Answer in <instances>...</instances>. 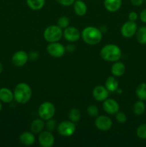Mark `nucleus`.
Listing matches in <instances>:
<instances>
[{
  "label": "nucleus",
  "mask_w": 146,
  "mask_h": 147,
  "mask_svg": "<svg viewBox=\"0 0 146 147\" xmlns=\"http://www.w3.org/2000/svg\"><path fill=\"white\" fill-rule=\"evenodd\" d=\"M125 65L120 61L114 62L111 67V73L115 77H121L125 73Z\"/></svg>",
  "instance_id": "nucleus-15"
},
{
  "label": "nucleus",
  "mask_w": 146,
  "mask_h": 147,
  "mask_svg": "<svg viewBox=\"0 0 146 147\" xmlns=\"http://www.w3.org/2000/svg\"><path fill=\"white\" fill-rule=\"evenodd\" d=\"M19 142L24 146H31L35 142V136L32 132L25 131L19 136Z\"/></svg>",
  "instance_id": "nucleus-16"
},
{
  "label": "nucleus",
  "mask_w": 146,
  "mask_h": 147,
  "mask_svg": "<svg viewBox=\"0 0 146 147\" xmlns=\"http://www.w3.org/2000/svg\"><path fill=\"white\" fill-rule=\"evenodd\" d=\"M14 99V93L8 88H0V100L2 103H11Z\"/></svg>",
  "instance_id": "nucleus-19"
},
{
  "label": "nucleus",
  "mask_w": 146,
  "mask_h": 147,
  "mask_svg": "<svg viewBox=\"0 0 146 147\" xmlns=\"http://www.w3.org/2000/svg\"><path fill=\"white\" fill-rule=\"evenodd\" d=\"M80 36H81V34L79 30L74 27L69 26L63 31V37L67 41L70 42H75L78 41L79 39L80 38Z\"/></svg>",
  "instance_id": "nucleus-12"
},
{
  "label": "nucleus",
  "mask_w": 146,
  "mask_h": 147,
  "mask_svg": "<svg viewBox=\"0 0 146 147\" xmlns=\"http://www.w3.org/2000/svg\"><path fill=\"white\" fill-rule=\"evenodd\" d=\"M145 4H146V0H145Z\"/></svg>",
  "instance_id": "nucleus-41"
},
{
  "label": "nucleus",
  "mask_w": 146,
  "mask_h": 147,
  "mask_svg": "<svg viewBox=\"0 0 146 147\" xmlns=\"http://www.w3.org/2000/svg\"><path fill=\"white\" fill-rule=\"evenodd\" d=\"M2 71H3V65L1 64V63L0 62V74L2 73Z\"/></svg>",
  "instance_id": "nucleus-39"
},
{
  "label": "nucleus",
  "mask_w": 146,
  "mask_h": 147,
  "mask_svg": "<svg viewBox=\"0 0 146 147\" xmlns=\"http://www.w3.org/2000/svg\"><path fill=\"white\" fill-rule=\"evenodd\" d=\"M45 127L50 131H53L57 127V122H56V121L54 119H53V118L52 119H49V120H47V123H45Z\"/></svg>",
  "instance_id": "nucleus-30"
},
{
  "label": "nucleus",
  "mask_w": 146,
  "mask_h": 147,
  "mask_svg": "<svg viewBox=\"0 0 146 147\" xmlns=\"http://www.w3.org/2000/svg\"><path fill=\"white\" fill-rule=\"evenodd\" d=\"M104 8L110 12H116L122 6V0H104Z\"/></svg>",
  "instance_id": "nucleus-18"
},
{
  "label": "nucleus",
  "mask_w": 146,
  "mask_h": 147,
  "mask_svg": "<svg viewBox=\"0 0 146 147\" xmlns=\"http://www.w3.org/2000/svg\"><path fill=\"white\" fill-rule=\"evenodd\" d=\"M115 119L117 121L120 123H124L127 121V116L123 112H117L115 114Z\"/></svg>",
  "instance_id": "nucleus-31"
},
{
  "label": "nucleus",
  "mask_w": 146,
  "mask_h": 147,
  "mask_svg": "<svg viewBox=\"0 0 146 147\" xmlns=\"http://www.w3.org/2000/svg\"><path fill=\"white\" fill-rule=\"evenodd\" d=\"M135 34L136 39L140 44L146 45V26H142L137 28Z\"/></svg>",
  "instance_id": "nucleus-24"
},
{
  "label": "nucleus",
  "mask_w": 146,
  "mask_h": 147,
  "mask_svg": "<svg viewBox=\"0 0 146 147\" xmlns=\"http://www.w3.org/2000/svg\"><path fill=\"white\" fill-rule=\"evenodd\" d=\"M29 8L33 11H38L42 9L45 4V0H26Z\"/></svg>",
  "instance_id": "nucleus-22"
},
{
  "label": "nucleus",
  "mask_w": 146,
  "mask_h": 147,
  "mask_svg": "<svg viewBox=\"0 0 146 147\" xmlns=\"http://www.w3.org/2000/svg\"><path fill=\"white\" fill-rule=\"evenodd\" d=\"M105 88L109 92H116L119 88V83L115 76H110L105 81Z\"/></svg>",
  "instance_id": "nucleus-21"
},
{
  "label": "nucleus",
  "mask_w": 146,
  "mask_h": 147,
  "mask_svg": "<svg viewBox=\"0 0 146 147\" xmlns=\"http://www.w3.org/2000/svg\"><path fill=\"white\" fill-rule=\"evenodd\" d=\"M138 19V14L135 11H131L128 14V20L130 21L135 22Z\"/></svg>",
  "instance_id": "nucleus-33"
},
{
  "label": "nucleus",
  "mask_w": 146,
  "mask_h": 147,
  "mask_svg": "<svg viewBox=\"0 0 146 147\" xmlns=\"http://www.w3.org/2000/svg\"><path fill=\"white\" fill-rule=\"evenodd\" d=\"M87 113L92 117H97L99 114V109L95 105H90L87 108Z\"/></svg>",
  "instance_id": "nucleus-29"
},
{
  "label": "nucleus",
  "mask_w": 146,
  "mask_h": 147,
  "mask_svg": "<svg viewBox=\"0 0 146 147\" xmlns=\"http://www.w3.org/2000/svg\"><path fill=\"white\" fill-rule=\"evenodd\" d=\"M45 123L43 119H37L32 121L30 124V130L33 134H40L44 131Z\"/></svg>",
  "instance_id": "nucleus-20"
},
{
  "label": "nucleus",
  "mask_w": 146,
  "mask_h": 147,
  "mask_svg": "<svg viewBox=\"0 0 146 147\" xmlns=\"http://www.w3.org/2000/svg\"><path fill=\"white\" fill-rule=\"evenodd\" d=\"M1 109H2V105H1V101L0 100V112H1Z\"/></svg>",
  "instance_id": "nucleus-40"
},
{
  "label": "nucleus",
  "mask_w": 146,
  "mask_h": 147,
  "mask_svg": "<svg viewBox=\"0 0 146 147\" xmlns=\"http://www.w3.org/2000/svg\"><path fill=\"white\" fill-rule=\"evenodd\" d=\"M145 105L143 100H137L133 104V111L136 116H141L145 113Z\"/></svg>",
  "instance_id": "nucleus-23"
},
{
  "label": "nucleus",
  "mask_w": 146,
  "mask_h": 147,
  "mask_svg": "<svg viewBox=\"0 0 146 147\" xmlns=\"http://www.w3.org/2000/svg\"><path fill=\"white\" fill-rule=\"evenodd\" d=\"M135 94L137 98L140 100H146V83H140L137 86Z\"/></svg>",
  "instance_id": "nucleus-25"
},
{
  "label": "nucleus",
  "mask_w": 146,
  "mask_h": 147,
  "mask_svg": "<svg viewBox=\"0 0 146 147\" xmlns=\"http://www.w3.org/2000/svg\"><path fill=\"white\" fill-rule=\"evenodd\" d=\"M39 57V54L36 52H31V53L29 54V59L31 60H36Z\"/></svg>",
  "instance_id": "nucleus-35"
},
{
  "label": "nucleus",
  "mask_w": 146,
  "mask_h": 147,
  "mask_svg": "<svg viewBox=\"0 0 146 147\" xmlns=\"http://www.w3.org/2000/svg\"><path fill=\"white\" fill-rule=\"evenodd\" d=\"M73 9L74 13L79 17H82L85 15L87 11V7L82 0H75L73 4Z\"/></svg>",
  "instance_id": "nucleus-17"
},
{
  "label": "nucleus",
  "mask_w": 146,
  "mask_h": 147,
  "mask_svg": "<svg viewBox=\"0 0 146 147\" xmlns=\"http://www.w3.org/2000/svg\"><path fill=\"white\" fill-rule=\"evenodd\" d=\"M56 109L52 103L45 101L42 103L38 109V115L40 119L44 121H47L52 119L55 114Z\"/></svg>",
  "instance_id": "nucleus-5"
},
{
  "label": "nucleus",
  "mask_w": 146,
  "mask_h": 147,
  "mask_svg": "<svg viewBox=\"0 0 146 147\" xmlns=\"http://www.w3.org/2000/svg\"><path fill=\"white\" fill-rule=\"evenodd\" d=\"M43 36L44 40L50 43L59 42L63 37L62 29L58 25H50L44 30Z\"/></svg>",
  "instance_id": "nucleus-4"
},
{
  "label": "nucleus",
  "mask_w": 146,
  "mask_h": 147,
  "mask_svg": "<svg viewBox=\"0 0 146 147\" xmlns=\"http://www.w3.org/2000/svg\"><path fill=\"white\" fill-rule=\"evenodd\" d=\"M29 60V55L24 50H19L14 53L11 57V62L16 67L25 65Z\"/></svg>",
  "instance_id": "nucleus-10"
},
{
  "label": "nucleus",
  "mask_w": 146,
  "mask_h": 147,
  "mask_svg": "<svg viewBox=\"0 0 146 147\" xmlns=\"http://www.w3.org/2000/svg\"><path fill=\"white\" fill-rule=\"evenodd\" d=\"M57 132L63 137H70L72 136L76 130V126L71 121H64L57 125Z\"/></svg>",
  "instance_id": "nucleus-6"
},
{
  "label": "nucleus",
  "mask_w": 146,
  "mask_h": 147,
  "mask_svg": "<svg viewBox=\"0 0 146 147\" xmlns=\"http://www.w3.org/2000/svg\"><path fill=\"white\" fill-rule=\"evenodd\" d=\"M130 2L132 3V4L135 7H140L144 2V0H130Z\"/></svg>",
  "instance_id": "nucleus-36"
},
{
  "label": "nucleus",
  "mask_w": 146,
  "mask_h": 147,
  "mask_svg": "<svg viewBox=\"0 0 146 147\" xmlns=\"http://www.w3.org/2000/svg\"><path fill=\"white\" fill-rule=\"evenodd\" d=\"M14 99L19 104L28 103L32 96L31 87L26 83H19L14 89Z\"/></svg>",
  "instance_id": "nucleus-2"
},
{
  "label": "nucleus",
  "mask_w": 146,
  "mask_h": 147,
  "mask_svg": "<svg viewBox=\"0 0 146 147\" xmlns=\"http://www.w3.org/2000/svg\"><path fill=\"white\" fill-rule=\"evenodd\" d=\"M94 125L99 130L102 131H107L113 126V121L107 116H97L94 121Z\"/></svg>",
  "instance_id": "nucleus-9"
},
{
  "label": "nucleus",
  "mask_w": 146,
  "mask_h": 147,
  "mask_svg": "<svg viewBox=\"0 0 146 147\" xmlns=\"http://www.w3.org/2000/svg\"><path fill=\"white\" fill-rule=\"evenodd\" d=\"M102 108L110 115H115L120 111V105L115 99L107 98L103 101Z\"/></svg>",
  "instance_id": "nucleus-13"
},
{
  "label": "nucleus",
  "mask_w": 146,
  "mask_h": 147,
  "mask_svg": "<svg viewBox=\"0 0 146 147\" xmlns=\"http://www.w3.org/2000/svg\"><path fill=\"white\" fill-rule=\"evenodd\" d=\"M68 118L69 120L74 122V123L78 122L80 120V119H81V113H80V111L78 109H72L69 111Z\"/></svg>",
  "instance_id": "nucleus-26"
},
{
  "label": "nucleus",
  "mask_w": 146,
  "mask_h": 147,
  "mask_svg": "<svg viewBox=\"0 0 146 147\" xmlns=\"http://www.w3.org/2000/svg\"><path fill=\"white\" fill-rule=\"evenodd\" d=\"M38 142L42 147H52L54 144L55 139L52 131L48 130L42 131L39 134Z\"/></svg>",
  "instance_id": "nucleus-8"
},
{
  "label": "nucleus",
  "mask_w": 146,
  "mask_h": 147,
  "mask_svg": "<svg viewBox=\"0 0 146 147\" xmlns=\"http://www.w3.org/2000/svg\"><path fill=\"white\" fill-rule=\"evenodd\" d=\"M57 25L62 30L63 29L64 30L70 25V20L66 16H62V17L59 18L58 21H57Z\"/></svg>",
  "instance_id": "nucleus-28"
},
{
  "label": "nucleus",
  "mask_w": 146,
  "mask_h": 147,
  "mask_svg": "<svg viewBox=\"0 0 146 147\" xmlns=\"http://www.w3.org/2000/svg\"><path fill=\"white\" fill-rule=\"evenodd\" d=\"M65 49L66 51L68 52V53H72V52H74V50H75V46L73 44H70L65 47Z\"/></svg>",
  "instance_id": "nucleus-37"
},
{
  "label": "nucleus",
  "mask_w": 146,
  "mask_h": 147,
  "mask_svg": "<svg viewBox=\"0 0 146 147\" xmlns=\"http://www.w3.org/2000/svg\"><path fill=\"white\" fill-rule=\"evenodd\" d=\"M92 96L97 101L103 102L104 100L108 98L109 91L105 86L104 87L102 86H97L93 88Z\"/></svg>",
  "instance_id": "nucleus-14"
},
{
  "label": "nucleus",
  "mask_w": 146,
  "mask_h": 147,
  "mask_svg": "<svg viewBox=\"0 0 146 147\" xmlns=\"http://www.w3.org/2000/svg\"><path fill=\"white\" fill-rule=\"evenodd\" d=\"M47 51L50 56L56 58L61 57L65 54L66 49L63 45L58 42H50L47 47Z\"/></svg>",
  "instance_id": "nucleus-7"
},
{
  "label": "nucleus",
  "mask_w": 146,
  "mask_h": 147,
  "mask_svg": "<svg viewBox=\"0 0 146 147\" xmlns=\"http://www.w3.org/2000/svg\"><path fill=\"white\" fill-rule=\"evenodd\" d=\"M139 17H140V20L143 23H146V9H144L140 11V14H139Z\"/></svg>",
  "instance_id": "nucleus-34"
},
{
  "label": "nucleus",
  "mask_w": 146,
  "mask_h": 147,
  "mask_svg": "<svg viewBox=\"0 0 146 147\" xmlns=\"http://www.w3.org/2000/svg\"><path fill=\"white\" fill-rule=\"evenodd\" d=\"M136 135L140 139H146V123H142L137 127Z\"/></svg>",
  "instance_id": "nucleus-27"
},
{
  "label": "nucleus",
  "mask_w": 146,
  "mask_h": 147,
  "mask_svg": "<svg viewBox=\"0 0 146 147\" xmlns=\"http://www.w3.org/2000/svg\"><path fill=\"white\" fill-rule=\"evenodd\" d=\"M100 56L105 61L112 63L118 61L122 56L121 49L115 44L106 45L100 50Z\"/></svg>",
  "instance_id": "nucleus-3"
},
{
  "label": "nucleus",
  "mask_w": 146,
  "mask_h": 147,
  "mask_svg": "<svg viewBox=\"0 0 146 147\" xmlns=\"http://www.w3.org/2000/svg\"><path fill=\"white\" fill-rule=\"evenodd\" d=\"M100 30H101L102 32H105L106 31H107V28H106L105 26H102V27H101V29H100Z\"/></svg>",
  "instance_id": "nucleus-38"
},
{
  "label": "nucleus",
  "mask_w": 146,
  "mask_h": 147,
  "mask_svg": "<svg viewBox=\"0 0 146 147\" xmlns=\"http://www.w3.org/2000/svg\"><path fill=\"white\" fill-rule=\"evenodd\" d=\"M57 1L59 4L64 7H70V6L73 5L75 0H57Z\"/></svg>",
  "instance_id": "nucleus-32"
},
{
  "label": "nucleus",
  "mask_w": 146,
  "mask_h": 147,
  "mask_svg": "<svg viewBox=\"0 0 146 147\" xmlns=\"http://www.w3.org/2000/svg\"><path fill=\"white\" fill-rule=\"evenodd\" d=\"M137 30V25L135 22L127 21L123 24L121 27L122 35L126 38H130L136 34Z\"/></svg>",
  "instance_id": "nucleus-11"
},
{
  "label": "nucleus",
  "mask_w": 146,
  "mask_h": 147,
  "mask_svg": "<svg viewBox=\"0 0 146 147\" xmlns=\"http://www.w3.org/2000/svg\"><path fill=\"white\" fill-rule=\"evenodd\" d=\"M81 37L86 44L95 45L101 42L102 39V32L100 29L93 26H89L83 29L81 32Z\"/></svg>",
  "instance_id": "nucleus-1"
}]
</instances>
